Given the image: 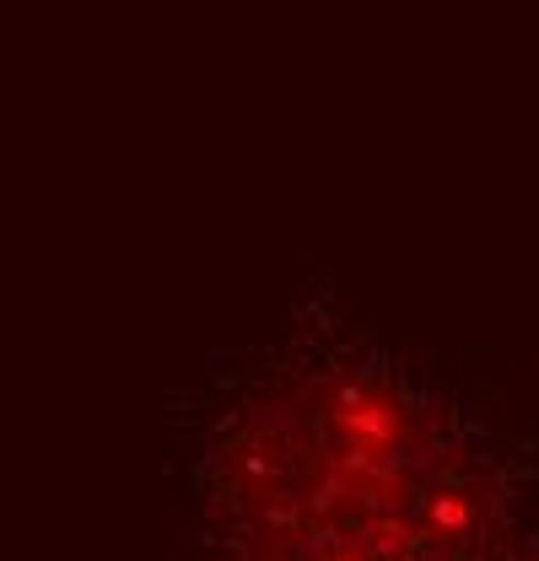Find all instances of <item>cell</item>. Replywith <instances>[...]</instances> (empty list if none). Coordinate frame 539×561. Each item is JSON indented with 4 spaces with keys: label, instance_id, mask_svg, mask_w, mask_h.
<instances>
[{
    "label": "cell",
    "instance_id": "cell-1",
    "mask_svg": "<svg viewBox=\"0 0 539 561\" xmlns=\"http://www.w3.org/2000/svg\"><path fill=\"white\" fill-rule=\"evenodd\" d=\"M470 529H474V507L459 486H437L421 496V540L459 546V540H470Z\"/></svg>",
    "mask_w": 539,
    "mask_h": 561
}]
</instances>
